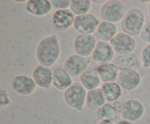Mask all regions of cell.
Returning <instances> with one entry per match:
<instances>
[{
	"label": "cell",
	"mask_w": 150,
	"mask_h": 124,
	"mask_svg": "<svg viewBox=\"0 0 150 124\" xmlns=\"http://www.w3.org/2000/svg\"><path fill=\"white\" fill-rule=\"evenodd\" d=\"M50 0H29L26 4V11L37 17H45L52 11Z\"/></svg>",
	"instance_id": "cell-15"
},
{
	"label": "cell",
	"mask_w": 150,
	"mask_h": 124,
	"mask_svg": "<svg viewBox=\"0 0 150 124\" xmlns=\"http://www.w3.org/2000/svg\"><path fill=\"white\" fill-rule=\"evenodd\" d=\"M92 4L91 0H71L70 10L75 15H83L89 13Z\"/></svg>",
	"instance_id": "cell-24"
},
{
	"label": "cell",
	"mask_w": 150,
	"mask_h": 124,
	"mask_svg": "<svg viewBox=\"0 0 150 124\" xmlns=\"http://www.w3.org/2000/svg\"><path fill=\"white\" fill-rule=\"evenodd\" d=\"M128 12L127 7L117 0H109L102 6L100 17L103 21L116 23L122 22Z\"/></svg>",
	"instance_id": "cell-4"
},
{
	"label": "cell",
	"mask_w": 150,
	"mask_h": 124,
	"mask_svg": "<svg viewBox=\"0 0 150 124\" xmlns=\"http://www.w3.org/2000/svg\"><path fill=\"white\" fill-rule=\"evenodd\" d=\"M14 2H16V3H25V2H27V1H25V0H15V1H13Z\"/></svg>",
	"instance_id": "cell-33"
},
{
	"label": "cell",
	"mask_w": 150,
	"mask_h": 124,
	"mask_svg": "<svg viewBox=\"0 0 150 124\" xmlns=\"http://www.w3.org/2000/svg\"><path fill=\"white\" fill-rule=\"evenodd\" d=\"M115 124H135L133 122H130V121L126 120H119L117 121Z\"/></svg>",
	"instance_id": "cell-30"
},
{
	"label": "cell",
	"mask_w": 150,
	"mask_h": 124,
	"mask_svg": "<svg viewBox=\"0 0 150 124\" xmlns=\"http://www.w3.org/2000/svg\"><path fill=\"white\" fill-rule=\"evenodd\" d=\"M110 43L115 53L119 55L133 53L136 48V41L135 38L124 32L117 34Z\"/></svg>",
	"instance_id": "cell-7"
},
{
	"label": "cell",
	"mask_w": 150,
	"mask_h": 124,
	"mask_svg": "<svg viewBox=\"0 0 150 124\" xmlns=\"http://www.w3.org/2000/svg\"><path fill=\"white\" fill-rule=\"evenodd\" d=\"M90 64L89 58L73 54L65 60L64 69L72 77H80L81 74L88 68Z\"/></svg>",
	"instance_id": "cell-9"
},
{
	"label": "cell",
	"mask_w": 150,
	"mask_h": 124,
	"mask_svg": "<svg viewBox=\"0 0 150 124\" xmlns=\"http://www.w3.org/2000/svg\"><path fill=\"white\" fill-rule=\"evenodd\" d=\"M142 61L144 68H150V44L146 45L142 50Z\"/></svg>",
	"instance_id": "cell-26"
},
{
	"label": "cell",
	"mask_w": 150,
	"mask_h": 124,
	"mask_svg": "<svg viewBox=\"0 0 150 124\" xmlns=\"http://www.w3.org/2000/svg\"><path fill=\"white\" fill-rule=\"evenodd\" d=\"M87 90L80 83H73L64 91V100L69 107L78 111H83L86 105Z\"/></svg>",
	"instance_id": "cell-3"
},
{
	"label": "cell",
	"mask_w": 150,
	"mask_h": 124,
	"mask_svg": "<svg viewBox=\"0 0 150 124\" xmlns=\"http://www.w3.org/2000/svg\"><path fill=\"white\" fill-rule=\"evenodd\" d=\"M12 100L8 92L2 88H0V108L3 109L11 104Z\"/></svg>",
	"instance_id": "cell-25"
},
{
	"label": "cell",
	"mask_w": 150,
	"mask_h": 124,
	"mask_svg": "<svg viewBox=\"0 0 150 124\" xmlns=\"http://www.w3.org/2000/svg\"><path fill=\"white\" fill-rule=\"evenodd\" d=\"M72 77L64 68H57L53 72V86L59 90H66L73 85Z\"/></svg>",
	"instance_id": "cell-18"
},
{
	"label": "cell",
	"mask_w": 150,
	"mask_h": 124,
	"mask_svg": "<svg viewBox=\"0 0 150 124\" xmlns=\"http://www.w3.org/2000/svg\"><path fill=\"white\" fill-rule=\"evenodd\" d=\"M10 85L13 90L16 93L23 96L32 95L38 87L32 77L23 74H20L13 77Z\"/></svg>",
	"instance_id": "cell-10"
},
{
	"label": "cell",
	"mask_w": 150,
	"mask_h": 124,
	"mask_svg": "<svg viewBox=\"0 0 150 124\" xmlns=\"http://www.w3.org/2000/svg\"><path fill=\"white\" fill-rule=\"evenodd\" d=\"M97 39L94 34H80L73 41V50L77 55L89 58L96 47Z\"/></svg>",
	"instance_id": "cell-6"
},
{
	"label": "cell",
	"mask_w": 150,
	"mask_h": 124,
	"mask_svg": "<svg viewBox=\"0 0 150 124\" xmlns=\"http://www.w3.org/2000/svg\"><path fill=\"white\" fill-rule=\"evenodd\" d=\"M75 15L70 9L56 10L51 18L53 26L59 32H64L73 26Z\"/></svg>",
	"instance_id": "cell-12"
},
{
	"label": "cell",
	"mask_w": 150,
	"mask_h": 124,
	"mask_svg": "<svg viewBox=\"0 0 150 124\" xmlns=\"http://www.w3.org/2000/svg\"><path fill=\"white\" fill-rule=\"evenodd\" d=\"M117 27L114 23L101 21L95 33L98 42H109L117 34Z\"/></svg>",
	"instance_id": "cell-17"
},
{
	"label": "cell",
	"mask_w": 150,
	"mask_h": 124,
	"mask_svg": "<svg viewBox=\"0 0 150 124\" xmlns=\"http://www.w3.org/2000/svg\"><path fill=\"white\" fill-rule=\"evenodd\" d=\"M140 37L144 42L150 44V21L145 23L141 32Z\"/></svg>",
	"instance_id": "cell-28"
},
{
	"label": "cell",
	"mask_w": 150,
	"mask_h": 124,
	"mask_svg": "<svg viewBox=\"0 0 150 124\" xmlns=\"http://www.w3.org/2000/svg\"><path fill=\"white\" fill-rule=\"evenodd\" d=\"M97 70L101 81L103 83L117 81L120 71L117 65L112 62L98 66Z\"/></svg>",
	"instance_id": "cell-20"
},
{
	"label": "cell",
	"mask_w": 150,
	"mask_h": 124,
	"mask_svg": "<svg viewBox=\"0 0 150 124\" xmlns=\"http://www.w3.org/2000/svg\"><path fill=\"white\" fill-rule=\"evenodd\" d=\"M106 102L105 98L100 88L94 89L87 92L86 99V106L92 112H96L99 108Z\"/></svg>",
	"instance_id": "cell-21"
},
{
	"label": "cell",
	"mask_w": 150,
	"mask_h": 124,
	"mask_svg": "<svg viewBox=\"0 0 150 124\" xmlns=\"http://www.w3.org/2000/svg\"><path fill=\"white\" fill-rule=\"evenodd\" d=\"M80 83L89 91L98 88L101 83L97 68L89 67L79 77Z\"/></svg>",
	"instance_id": "cell-16"
},
{
	"label": "cell",
	"mask_w": 150,
	"mask_h": 124,
	"mask_svg": "<svg viewBox=\"0 0 150 124\" xmlns=\"http://www.w3.org/2000/svg\"><path fill=\"white\" fill-rule=\"evenodd\" d=\"M96 116L100 121L114 122L119 116V112L112 104L105 103L96 111Z\"/></svg>",
	"instance_id": "cell-23"
},
{
	"label": "cell",
	"mask_w": 150,
	"mask_h": 124,
	"mask_svg": "<svg viewBox=\"0 0 150 124\" xmlns=\"http://www.w3.org/2000/svg\"><path fill=\"white\" fill-rule=\"evenodd\" d=\"M106 102H115L122 95V88L117 82L103 83L100 88Z\"/></svg>",
	"instance_id": "cell-22"
},
{
	"label": "cell",
	"mask_w": 150,
	"mask_h": 124,
	"mask_svg": "<svg viewBox=\"0 0 150 124\" xmlns=\"http://www.w3.org/2000/svg\"><path fill=\"white\" fill-rule=\"evenodd\" d=\"M114 52L111 43L105 42H98L94 52L92 58L94 62L98 66L111 63L114 59Z\"/></svg>",
	"instance_id": "cell-13"
},
{
	"label": "cell",
	"mask_w": 150,
	"mask_h": 124,
	"mask_svg": "<svg viewBox=\"0 0 150 124\" xmlns=\"http://www.w3.org/2000/svg\"><path fill=\"white\" fill-rule=\"evenodd\" d=\"M142 3H149L150 1H141Z\"/></svg>",
	"instance_id": "cell-35"
},
{
	"label": "cell",
	"mask_w": 150,
	"mask_h": 124,
	"mask_svg": "<svg viewBox=\"0 0 150 124\" xmlns=\"http://www.w3.org/2000/svg\"><path fill=\"white\" fill-rule=\"evenodd\" d=\"M100 20L94 15L88 13L83 15L76 16L75 18L73 28L80 34H93L95 33Z\"/></svg>",
	"instance_id": "cell-8"
},
{
	"label": "cell",
	"mask_w": 150,
	"mask_h": 124,
	"mask_svg": "<svg viewBox=\"0 0 150 124\" xmlns=\"http://www.w3.org/2000/svg\"><path fill=\"white\" fill-rule=\"evenodd\" d=\"M117 83L120 85L122 90L131 91L140 85L142 77L136 70H121L119 74Z\"/></svg>",
	"instance_id": "cell-11"
},
{
	"label": "cell",
	"mask_w": 150,
	"mask_h": 124,
	"mask_svg": "<svg viewBox=\"0 0 150 124\" xmlns=\"http://www.w3.org/2000/svg\"><path fill=\"white\" fill-rule=\"evenodd\" d=\"M61 55V45L57 35L43 38L38 43L36 58L40 65L51 67L54 66Z\"/></svg>",
	"instance_id": "cell-1"
},
{
	"label": "cell",
	"mask_w": 150,
	"mask_h": 124,
	"mask_svg": "<svg viewBox=\"0 0 150 124\" xmlns=\"http://www.w3.org/2000/svg\"><path fill=\"white\" fill-rule=\"evenodd\" d=\"M122 104H123V103H122L121 102H120V101L118 100V101H117V102H114V104H113V106H114V108H115V109L118 111L119 113H120V110H121L122 106Z\"/></svg>",
	"instance_id": "cell-29"
},
{
	"label": "cell",
	"mask_w": 150,
	"mask_h": 124,
	"mask_svg": "<svg viewBox=\"0 0 150 124\" xmlns=\"http://www.w3.org/2000/svg\"><path fill=\"white\" fill-rule=\"evenodd\" d=\"M148 13H149V17H150V2L149 3V5H148Z\"/></svg>",
	"instance_id": "cell-34"
},
{
	"label": "cell",
	"mask_w": 150,
	"mask_h": 124,
	"mask_svg": "<svg viewBox=\"0 0 150 124\" xmlns=\"http://www.w3.org/2000/svg\"><path fill=\"white\" fill-rule=\"evenodd\" d=\"M145 15L141 9L134 7L128 10L121 22L122 32L129 36L136 38L140 36L145 24Z\"/></svg>",
	"instance_id": "cell-2"
},
{
	"label": "cell",
	"mask_w": 150,
	"mask_h": 124,
	"mask_svg": "<svg viewBox=\"0 0 150 124\" xmlns=\"http://www.w3.org/2000/svg\"><path fill=\"white\" fill-rule=\"evenodd\" d=\"M107 1H106V0H92V2L95 4H103V5L104 4H105V3L107 2Z\"/></svg>",
	"instance_id": "cell-31"
},
{
	"label": "cell",
	"mask_w": 150,
	"mask_h": 124,
	"mask_svg": "<svg viewBox=\"0 0 150 124\" xmlns=\"http://www.w3.org/2000/svg\"><path fill=\"white\" fill-rule=\"evenodd\" d=\"M53 71L50 67L38 65L32 72V78L37 86L40 88L48 89L53 84Z\"/></svg>",
	"instance_id": "cell-14"
},
{
	"label": "cell",
	"mask_w": 150,
	"mask_h": 124,
	"mask_svg": "<svg viewBox=\"0 0 150 124\" xmlns=\"http://www.w3.org/2000/svg\"><path fill=\"white\" fill-rule=\"evenodd\" d=\"M113 63L117 65L119 69H133L137 71L140 68V61L134 53L118 55L114 58Z\"/></svg>",
	"instance_id": "cell-19"
},
{
	"label": "cell",
	"mask_w": 150,
	"mask_h": 124,
	"mask_svg": "<svg viewBox=\"0 0 150 124\" xmlns=\"http://www.w3.org/2000/svg\"><path fill=\"white\" fill-rule=\"evenodd\" d=\"M51 2L53 8L57 10L69 9L71 4L70 0H51Z\"/></svg>",
	"instance_id": "cell-27"
},
{
	"label": "cell",
	"mask_w": 150,
	"mask_h": 124,
	"mask_svg": "<svg viewBox=\"0 0 150 124\" xmlns=\"http://www.w3.org/2000/svg\"><path fill=\"white\" fill-rule=\"evenodd\" d=\"M98 124H115L113 122H109V121H100Z\"/></svg>",
	"instance_id": "cell-32"
},
{
	"label": "cell",
	"mask_w": 150,
	"mask_h": 124,
	"mask_svg": "<svg viewBox=\"0 0 150 124\" xmlns=\"http://www.w3.org/2000/svg\"><path fill=\"white\" fill-rule=\"evenodd\" d=\"M144 112L145 108L143 103L138 99H131L123 102L120 115L122 120L134 123L142 119Z\"/></svg>",
	"instance_id": "cell-5"
}]
</instances>
